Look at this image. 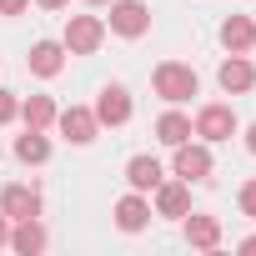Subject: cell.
I'll use <instances>...</instances> for the list:
<instances>
[{"instance_id":"obj_7","label":"cell","mask_w":256,"mask_h":256,"mask_svg":"<svg viewBox=\"0 0 256 256\" xmlns=\"http://www.w3.org/2000/svg\"><path fill=\"white\" fill-rule=\"evenodd\" d=\"M96 120L100 126H126L131 120V90H126L120 80H110V86H100V96H96Z\"/></svg>"},{"instance_id":"obj_23","label":"cell","mask_w":256,"mask_h":256,"mask_svg":"<svg viewBox=\"0 0 256 256\" xmlns=\"http://www.w3.org/2000/svg\"><path fill=\"white\" fill-rule=\"evenodd\" d=\"M0 246H10V216L0 211Z\"/></svg>"},{"instance_id":"obj_20","label":"cell","mask_w":256,"mask_h":256,"mask_svg":"<svg viewBox=\"0 0 256 256\" xmlns=\"http://www.w3.org/2000/svg\"><path fill=\"white\" fill-rule=\"evenodd\" d=\"M236 201H241V216H251V221H256V176H251V181H241Z\"/></svg>"},{"instance_id":"obj_6","label":"cell","mask_w":256,"mask_h":256,"mask_svg":"<svg viewBox=\"0 0 256 256\" xmlns=\"http://www.w3.org/2000/svg\"><path fill=\"white\" fill-rule=\"evenodd\" d=\"M56 126H60V136H66L70 146H90V141L100 136V120H96L90 106H66V110H56Z\"/></svg>"},{"instance_id":"obj_1","label":"cell","mask_w":256,"mask_h":256,"mask_svg":"<svg viewBox=\"0 0 256 256\" xmlns=\"http://www.w3.org/2000/svg\"><path fill=\"white\" fill-rule=\"evenodd\" d=\"M151 86H156V96H161L166 106H181V100H191V96L201 90V76H196L191 66H181V60H161V66L151 70Z\"/></svg>"},{"instance_id":"obj_17","label":"cell","mask_w":256,"mask_h":256,"mask_svg":"<svg viewBox=\"0 0 256 256\" xmlns=\"http://www.w3.org/2000/svg\"><path fill=\"white\" fill-rule=\"evenodd\" d=\"M20 120H26V131H50L56 126V100L50 96H26L20 100Z\"/></svg>"},{"instance_id":"obj_11","label":"cell","mask_w":256,"mask_h":256,"mask_svg":"<svg viewBox=\"0 0 256 256\" xmlns=\"http://www.w3.org/2000/svg\"><path fill=\"white\" fill-rule=\"evenodd\" d=\"M46 246H50V231L40 226V216L10 221V251H16V256H40Z\"/></svg>"},{"instance_id":"obj_10","label":"cell","mask_w":256,"mask_h":256,"mask_svg":"<svg viewBox=\"0 0 256 256\" xmlns=\"http://www.w3.org/2000/svg\"><path fill=\"white\" fill-rule=\"evenodd\" d=\"M181 231H186V246H196V251H216L221 246V221L206 216V211H186Z\"/></svg>"},{"instance_id":"obj_3","label":"cell","mask_w":256,"mask_h":256,"mask_svg":"<svg viewBox=\"0 0 256 256\" xmlns=\"http://www.w3.org/2000/svg\"><path fill=\"white\" fill-rule=\"evenodd\" d=\"M171 151H176V156H171V171H176L186 186L211 181L216 161H211V146H206V141H181V146H171Z\"/></svg>"},{"instance_id":"obj_24","label":"cell","mask_w":256,"mask_h":256,"mask_svg":"<svg viewBox=\"0 0 256 256\" xmlns=\"http://www.w3.org/2000/svg\"><path fill=\"white\" fill-rule=\"evenodd\" d=\"M36 6H40V10H66L70 0H36Z\"/></svg>"},{"instance_id":"obj_4","label":"cell","mask_w":256,"mask_h":256,"mask_svg":"<svg viewBox=\"0 0 256 256\" xmlns=\"http://www.w3.org/2000/svg\"><path fill=\"white\" fill-rule=\"evenodd\" d=\"M100 40H106V20L100 16H66V36H60L66 56H96Z\"/></svg>"},{"instance_id":"obj_21","label":"cell","mask_w":256,"mask_h":256,"mask_svg":"<svg viewBox=\"0 0 256 256\" xmlns=\"http://www.w3.org/2000/svg\"><path fill=\"white\" fill-rule=\"evenodd\" d=\"M16 116H20V96L16 90H0V126H10Z\"/></svg>"},{"instance_id":"obj_5","label":"cell","mask_w":256,"mask_h":256,"mask_svg":"<svg viewBox=\"0 0 256 256\" xmlns=\"http://www.w3.org/2000/svg\"><path fill=\"white\" fill-rule=\"evenodd\" d=\"M106 30H116L120 40H141L151 30V10H146V0H110V20Z\"/></svg>"},{"instance_id":"obj_2","label":"cell","mask_w":256,"mask_h":256,"mask_svg":"<svg viewBox=\"0 0 256 256\" xmlns=\"http://www.w3.org/2000/svg\"><path fill=\"white\" fill-rule=\"evenodd\" d=\"M191 131H196V141L216 146V141H231V136L241 131V120H236V110H231V106L211 100V106H201V110H196V120H191Z\"/></svg>"},{"instance_id":"obj_19","label":"cell","mask_w":256,"mask_h":256,"mask_svg":"<svg viewBox=\"0 0 256 256\" xmlns=\"http://www.w3.org/2000/svg\"><path fill=\"white\" fill-rule=\"evenodd\" d=\"M16 161H26V166L50 161V141H46V131H26V136H16Z\"/></svg>"},{"instance_id":"obj_14","label":"cell","mask_w":256,"mask_h":256,"mask_svg":"<svg viewBox=\"0 0 256 256\" xmlns=\"http://www.w3.org/2000/svg\"><path fill=\"white\" fill-rule=\"evenodd\" d=\"M156 216H166V221H181L186 211H191V186L186 181H161L156 186V206H151Z\"/></svg>"},{"instance_id":"obj_25","label":"cell","mask_w":256,"mask_h":256,"mask_svg":"<svg viewBox=\"0 0 256 256\" xmlns=\"http://www.w3.org/2000/svg\"><path fill=\"white\" fill-rule=\"evenodd\" d=\"M246 151H251V156H256V120H251V126H246Z\"/></svg>"},{"instance_id":"obj_27","label":"cell","mask_w":256,"mask_h":256,"mask_svg":"<svg viewBox=\"0 0 256 256\" xmlns=\"http://www.w3.org/2000/svg\"><path fill=\"white\" fill-rule=\"evenodd\" d=\"M86 6H110V0H86Z\"/></svg>"},{"instance_id":"obj_18","label":"cell","mask_w":256,"mask_h":256,"mask_svg":"<svg viewBox=\"0 0 256 256\" xmlns=\"http://www.w3.org/2000/svg\"><path fill=\"white\" fill-rule=\"evenodd\" d=\"M196 131H191V116H181V110H166L161 120H156V141L161 146H181V141H191Z\"/></svg>"},{"instance_id":"obj_12","label":"cell","mask_w":256,"mask_h":256,"mask_svg":"<svg viewBox=\"0 0 256 256\" xmlns=\"http://www.w3.org/2000/svg\"><path fill=\"white\" fill-rule=\"evenodd\" d=\"M26 66H30V76L56 80V76L66 70V46H60V40H36V46H30V56H26Z\"/></svg>"},{"instance_id":"obj_13","label":"cell","mask_w":256,"mask_h":256,"mask_svg":"<svg viewBox=\"0 0 256 256\" xmlns=\"http://www.w3.org/2000/svg\"><path fill=\"white\" fill-rule=\"evenodd\" d=\"M0 211H6L10 221L40 216V191H36V186H20V181H10L6 191H0Z\"/></svg>"},{"instance_id":"obj_15","label":"cell","mask_w":256,"mask_h":256,"mask_svg":"<svg viewBox=\"0 0 256 256\" xmlns=\"http://www.w3.org/2000/svg\"><path fill=\"white\" fill-rule=\"evenodd\" d=\"M216 36H221V46H226L231 56H246V50L256 46V20H251V16H226Z\"/></svg>"},{"instance_id":"obj_26","label":"cell","mask_w":256,"mask_h":256,"mask_svg":"<svg viewBox=\"0 0 256 256\" xmlns=\"http://www.w3.org/2000/svg\"><path fill=\"white\" fill-rule=\"evenodd\" d=\"M236 251H256V236H246V241H236Z\"/></svg>"},{"instance_id":"obj_9","label":"cell","mask_w":256,"mask_h":256,"mask_svg":"<svg viewBox=\"0 0 256 256\" xmlns=\"http://www.w3.org/2000/svg\"><path fill=\"white\" fill-rule=\"evenodd\" d=\"M216 86H221L226 96H246V90L256 86V66H251L246 56H226V60L216 66Z\"/></svg>"},{"instance_id":"obj_8","label":"cell","mask_w":256,"mask_h":256,"mask_svg":"<svg viewBox=\"0 0 256 256\" xmlns=\"http://www.w3.org/2000/svg\"><path fill=\"white\" fill-rule=\"evenodd\" d=\"M151 201H146V191H126L120 201H116V231H126V236H136V231H146L151 226Z\"/></svg>"},{"instance_id":"obj_16","label":"cell","mask_w":256,"mask_h":256,"mask_svg":"<svg viewBox=\"0 0 256 256\" xmlns=\"http://www.w3.org/2000/svg\"><path fill=\"white\" fill-rule=\"evenodd\" d=\"M161 181H166V166L156 156H131L126 161V186L131 191H156Z\"/></svg>"},{"instance_id":"obj_22","label":"cell","mask_w":256,"mask_h":256,"mask_svg":"<svg viewBox=\"0 0 256 256\" xmlns=\"http://www.w3.org/2000/svg\"><path fill=\"white\" fill-rule=\"evenodd\" d=\"M30 0H0V16H26Z\"/></svg>"}]
</instances>
